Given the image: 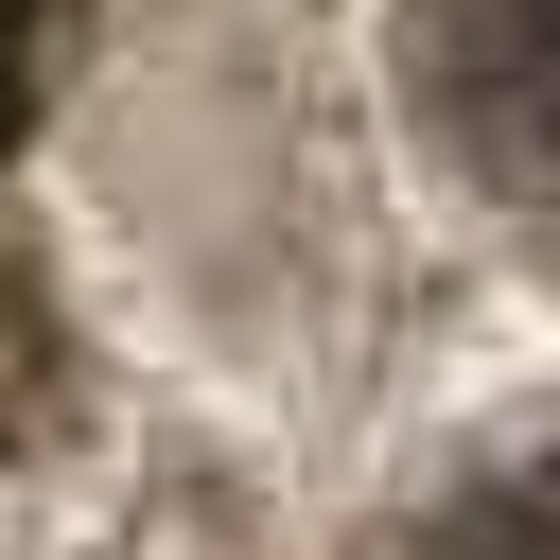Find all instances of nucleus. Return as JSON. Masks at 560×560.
<instances>
[{"instance_id":"f257e3e1","label":"nucleus","mask_w":560,"mask_h":560,"mask_svg":"<svg viewBox=\"0 0 560 560\" xmlns=\"http://www.w3.org/2000/svg\"><path fill=\"white\" fill-rule=\"evenodd\" d=\"M438 105L508 192H560V0H438Z\"/></svg>"},{"instance_id":"f03ea898","label":"nucleus","mask_w":560,"mask_h":560,"mask_svg":"<svg viewBox=\"0 0 560 560\" xmlns=\"http://www.w3.org/2000/svg\"><path fill=\"white\" fill-rule=\"evenodd\" d=\"M420 560H560V438L508 455V472H472V490L420 525Z\"/></svg>"},{"instance_id":"7ed1b4c3","label":"nucleus","mask_w":560,"mask_h":560,"mask_svg":"<svg viewBox=\"0 0 560 560\" xmlns=\"http://www.w3.org/2000/svg\"><path fill=\"white\" fill-rule=\"evenodd\" d=\"M18 88H35V0H0V122H18Z\"/></svg>"}]
</instances>
